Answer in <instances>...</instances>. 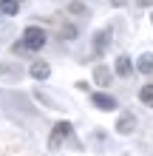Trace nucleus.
Listing matches in <instances>:
<instances>
[{
    "instance_id": "11",
    "label": "nucleus",
    "mask_w": 153,
    "mask_h": 156,
    "mask_svg": "<svg viewBox=\"0 0 153 156\" xmlns=\"http://www.w3.org/2000/svg\"><path fill=\"white\" fill-rule=\"evenodd\" d=\"M139 99L145 102L148 108H153V85H142V91H139Z\"/></svg>"
},
{
    "instance_id": "4",
    "label": "nucleus",
    "mask_w": 153,
    "mask_h": 156,
    "mask_svg": "<svg viewBox=\"0 0 153 156\" xmlns=\"http://www.w3.org/2000/svg\"><path fill=\"white\" fill-rule=\"evenodd\" d=\"M108 43H111V29L96 31V37H94V57H102L105 48H108Z\"/></svg>"
},
{
    "instance_id": "1",
    "label": "nucleus",
    "mask_w": 153,
    "mask_h": 156,
    "mask_svg": "<svg viewBox=\"0 0 153 156\" xmlns=\"http://www.w3.org/2000/svg\"><path fill=\"white\" fill-rule=\"evenodd\" d=\"M46 31L40 29V26H29V29L23 31V40H20V48L23 51H40L43 45H46Z\"/></svg>"
},
{
    "instance_id": "12",
    "label": "nucleus",
    "mask_w": 153,
    "mask_h": 156,
    "mask_svg": "<svg viewBox=\"0 0 153 156\" xmlns=\"http://www.w3.org/2000/svg\"><path fill=\"white\" fill-rule=\"evenodd\" d=\"M60 37L62 40H74L77 37V29H74V26H62V29H60Z\"/></svg>"
},
{
    "instance_id": "6",
    "label": "nucleus",
    "mask_w": 153,
    "mask_h": 156,
    "mask_svg": "<svg viewBox=\"0 0 153 156\" xmlns=\"http://www.w3.org/2000/svg\"><path fill=\"white\" fill-rule=\"evenodd\" d=\"M29 74H31L34 80H48V77H51V66H48L46 60H37V62H31Z\"/></svg>"
},
{
    "instance_id": "13",
    "label": "nucleus",
    "mask_w": 153,
    "mask_h": 156,
    "mask_svg": "<svg viewBox=\"0 0 153 156\" xmlns=\"http://www.w3.org/2000/svg\"><path fill=\"white\" fill-rule=\"evenodd\" d=\"M68 12L71 14H85V6L79 3V0H74V3H68Z\"/></svg>"
},
{
    "instance_id": "10",
    "label": "nucleus",
    "mask_w": 153,
    "mask_h": 156,
    "mask_svg": "<svg viewBox=\"0 0 153 156\" xmlns=\"http://www.w3.org/2000/svg\"><path fill=\"white\" fill-rule=\"evenodd\" d=\"M23 0H0V14H17Z\"/></svg>"
},
{
    "instance_id": "3",
    "label": "nucleus",
    "mask_w": 153,
    "mask_h": 156,
    "mask_svg": "<svg viewBox=\"0 0 153 156\" xmlns=\"http://www.w3.org/2000/svg\"><path fill=\"white\" fill-rule=\"evenodd\" d=\"M91 102L99 108V111H116V108H119V102H116V99L111 97V94H91Z\"/></svg>"
},
{
    "instance_id": "5",
    "label": "nucleus",
    "mask_w": 153,
    "mask_h": 156,
    "mask_svg": "<svg viewBox=\"0 0 153 156\" xmlns=\"http://www.w3.org/2000/svg\"><path fill=\"white\" fill-rule=\"evenodd\" d=\"M133 128H136V116H133V114H122L119 122H116V133L128 136V133H133Z\"/></svg>"
},
{
    "instance_id": "16",
    "label": "nucleus",
    "mask_w": 153,
    "mask_h": 156,
    "mask_svg": "<svg viewBox=\"0 0 153 156\" xmlns=\"http://www.w3.org/2000/svg\"><path fill=\"white\" fill-rule=\"evenodd\" d=\"M150 20H153V14H150Z\"/></svg>"
},
{
    "instance_id": "7",
    "label": "nucleus",
    "mask_w": 153,
    "mask_h": 156,
    "mask_svg": "<svg viewBox=\"0 0 153 156\" xmlns=\"http://www.w3.org/2000/svg\"><path fill=\"white\" fill-rule=\"evenodd\" d=\"M94 82L99 88H108V85H111V68H108V66H96L94 68Z\"/></svg>"
},
{
    "instance_id": "8",
    "label": "nucleus",
    "mask_w": 153,
    "mask_h": 156,
    "mask_svg": "<svg viewBox=\"0 0 153 156\" xmlns=\"http://www.w3.org/2000/svg\"><path fill=\"white\" fill-rule=\"evenodd\" d=\"M130 71H133V62H130L128 54L116 57V74H119V77H130Z\"/></svg>"
},
{
    "instance_id": "2",
    "label": "nucleus",
    "mask_w": 153,
    "mask_h": 156,
    "mask_svg": "<svg viewBox=\"0 0 153 156\" xmlns=\"http://www.w3.org/2000/svg\"><path fill=\"white\" fill-rule=\"evenodd\" d=\"M71 133H74L71 122H65V119H62V122H57V125H54V131H51V136H48V148H51V151H60L62 142H65Z\"/></svg>"
},
{
    "instance_id": "14",
    "label": "nucleus",
    "mask_w": 153,
    "mask_h": 156,
    "mask_svg": "<svg viewBox=\"0 0 153 156\" xmlns=\"http://www.w3.org/2000/svg\"><path fill=\"white\" fill-rule=\"evenodd\" d=\"M128 0H111V6H125Z\"/></svg>"
},
{
    "instance_id": "15",
    "label": "nucleus",
    "mask_w": 153,
    "mask_h": 156,
    "mask_svg": "<svg viewBox=\"0 0 153 156\" xmlns=\"http://www.w3.org/2000/svg\"><path fill=\"white\" fill-rule=\"evenodd\" d=\"M139 6H153V0H136Z\"/></svg>"
},
{
    "instance_id": "9",
    "label": "nucleus",
    "mask_w": 153,
    "mask_h": 156,
    "mask_svg": "<svg viewBox=\"0 0 153 156\" xmlns=\"http://www.w3.org/2000/svg\"><path fill=\"white\" fill-rule=\"evenodd\" d=\"M136 68L142 71V74H153V54H142V57L136 60Z\"/></svg>"
}]
</instances>
